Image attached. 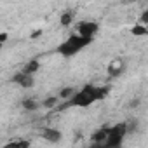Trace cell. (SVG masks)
<instances>
[{
    "label": "cell",
    "instance_id": "obj_1",
    "mask_svg": "<svg viewBox=\"0 0 148 148\" xmlns=\"http://www.w3.org/2000/svg\"><path fill=\"white\" fill-rule=\"evenodd\" d=\"M106 94H108V87L87 84L82 91H79L71 99H68L64 106H82V108H86V106L92 105L94 101H99V99L106 98Z\"/></svg>",
    "mask_w": 148,
    "mask_h": 148
},
{
    "label": "cell",
    "instance_id": "obj_2",
    "mask_svg": "<svg viewBox=\"0 0 148 148\" xmlns=\"http://www.w3.org/2000/svg\"><path fill=\"white\" fill-rule=\"evenodd\" d=\"M92 42V38H84L80 35H71L68 40H64L61 45H58V52L64 58H71V56H75L80 49L87 47L89 44Z\"/></svg>",
    "mask_w": 148,
    "mask_h": 148
},
{
    "label": "cell",
    "instance_id": "obj_3",
    "mask_svg": "<svg viewBox=\"0 0 148 148\" xmlns=\"http://www.w3.org/2000/svg\"><path fill=\"white\" fill-rule=\"evenodd\" d=\"M125 134H127V131H125V125H124V124L112 125L108 139H106L99 148H122V143H124Z\"/></svg>",
    "mask_w": 148,
    "mask_h": 148
},
{
    "label": "cell",
    "instance_id": "obj_4",
    "mask_svg": "<svg viewBox=\"0 0 148 148\" xmlns=\"http://www.w3.org/2000/svg\"><path fill=\"white\" fill-rule=\"evenodd\" d=\"M99 30V25L94 21H82L77 25V35L84 37V38H92Z\"/></svg>",
    "mask_w": 148,
    "mask_h": 148
},
{
    "label": "cell",
    "instance_id": "obj_5",
    "mask_svg": "<svg viewBox=\"0 0 148 148\" xmlns=\"http://www.w3.org/2000/svg\"><path fill=\"white\" fill-rule=\"evenodd\" d=\"M110 129L112 127H101V129H98L92 136H91V148H99L106 139H108V136H110Z\"/></svg>",
    "mask_w": 148,
    "mask_h": 148
},
{
    "label": "cell",
    "instance_id": "obj_6",
    "mask_svg": "<svg viewBox=\"0 0 148 148\" xmlns=\"http://www.w3.org/2000/svg\"><path fill=\"white\" fill-rule=\"evenodd\" d=\"M12 82L18 84V86H21V87H25V89H28V87L33 86V77L26 75V73H23V71H19V73H16V75L12 77Z\"/></svg>",
    "mask_w": 148,
    "mask_h": 148
},
{
    "label": "cell",
    "instance_id": "obj_7",
    "mask_svg": "<svg viewBox=\"0 0 148 148\" xmlns=\"http://www.w3.org/2000/svg\"><path fill=\"white\" fill-rule=\"evenodd\" d=\"M42 138H44V139H47L49 143H59V141H61V138H63V134H61L58 129L45 127V129H42Z\"/></svg>",
    "mask_w": 148,
    "mask_h": 148
},
{
    "label": "cell",
    "instance_id": "obj_8",
    "mask_svg": "<svg viewBox=\"0 0 148 148\" xmlns=\"http://www.w3.org/2000/svg\"><path fill=\"white\" fill-rule=\"evenodd\" d=\"M124 70H125V64H124V61H122L120 58L113 59V61L108 64V73H110V77H119Z\"/></svg>",
    "mask_w": 148,
    "mask_h": 148
},
{
    "label": "cell",
    "instance_id": "obj_9",
    "mask_svg": "<svg viewBox=\"0 0 148 148\" xmlns=\"http://www.w3.org/2000/svg\"><path fill=\"white\" fill-rule=\"evenodd\" d=\"M40 68V63H38V59H32V61H28L25 66H23V73H26V75H33V73L37 71Z\"/></svg>",
    "mask_w": 148,
    "mask_h": 148
},
{
    "label": "cell",
    "instance_id": "obj_10",
    "mask_svg": "<svg viewBox=\"0 0 148 148\" xmlns=\"http://www.w3.org/2000/svg\"><path fill=\"white\" fill-rule=\"evenodd\" d=\"M71 21H73V11H64V12L61 14V18H59L61 26H70Z\"/></svg>",
    "mask_w": 148,
    "mask_h": 148
},
{
    "label": "cell",
    "instance_id": "obj_11",
    "mask_svg": "<svg viewBox=\"0 0 148 148\" xmlns=\"http://www.w3.org/2000/svg\"><path fill=\"white\" fill-rule=\"evenodd\" d=\"M131 33H132V35H139V37H141V35H148V26H143V25L138 23V25H134V26L131 28Z\"/></svg>",
    "mask_w": 148,
    "mask_h": 148
},
{
    "label": "cell",
    "instance_id": "obj_12",
    "mask_svg": "<svg viewBox=\"0 0 148 148\" xmlns=\"http://www.w3.org/2000/svg\"><path fill=\"white\" fill-rule=\"evenodd\" d=\"M23 108H25V110H28V112H35V110L38 108V103H37L35 99L28 98V99H25V101H23Z\"/></svg>",
    "mask_w": 148,
    "mask_h": 148
},
{
    "label": "cell",
    "instance_id": "obj_13",
    "mask_svg": "<svg viewBox=\"0 0 148 148\" xmlns=\"http://www.w3.org/2000/svg\"><path fill=\"white\" fill-rule=\"evenodd\" d=\"M75 94H77V92H75V89H73V87H64V89L59 92V98H61V99H71Z\"/></svg>",
    "mask_w": 148,
    "mask_h": 148
},
{
    "label": "cell",
    "instance_id": "obj_14",
    "mask_svg": "<svg viewBox=\"0 0 148 148\" xmlns=\"http://www.w3.org/2000/svg\"><path fill=\"white\" fill-rule=\"evenodd\" d=\"M56 103H58V98H47L42 105H44L45 108H52V106H56Z\"/></svg>",
    "mask_w": 148,
    "mask_h": 148
},
{
    "label": "cell",
    "instance_id": "obj_15",
    "mask_svg": "<svg viewBox=\"0 0 148 148\" xmlns=\"http://www.w3.org/2000/svg\"><path fill=\"white\" fill-rule=\"evenodd\" d=\"M2 148H23V145H21V141H11V143L4 145Z\"/></svg>",
    "mask_w": 148,
    "mask_h": 148
},
{
    "label": "cell",
    "instance_id": "obj_16",
    "mask_svg": "<svg viewBox=\"0 0 148 148\" xmlns=\"http://www.w3.org/2000/svg\"><path fill=\"white\" fill-rule=\"evenodd\" d=\"M139 25H143V26L148 25V11H145V12L141 14V18H139Z\"/></svg>",
    "mask_w": 148,
    "mask_h": 148
},
{
    "label": "cell",
    "instance_id": "obj_17",
    "mask_svg": "<svg viewBox=\"0 0 148 148\" xmlns=\"http://www.w3.org/2000/svg\"><path fill=\"white\" fill-rule=\"evenodd\" d=\"M7 37H9V35H7L5 32H2V33H0V42H2V44H4V42H7Z\"/></svg>",
    "mask_w": 148,
    "mask_h": 148
},
{
    "label": "cell",
    "instance_id": "obj_18",
    "mask_svg": "<svg viewBox=\"0 0 148 148\" xmlns=\"http://www.w3.org/2000/svg\"><path fill=\"white\" fill-rule=\"evenodd\" d=\"M139 105V99H134V101H131V106H138Z\"/></svg>",
    "mask_w": 148,
    "mask_h": 148
},
{
    "label": "cell",
    "instance_id": "obj_19",
    "mask_svg": "<svg viewBox=\"0 0 148 148\" xmlns=\"http://www.w3.org/2000/svg\"><path fill=\"white\" fill-rule=\"evenodd\" d=\"M40 33H42V30H38V32H35V33H33V35H32V37H33V38H37V37H38V35H40Z\"/></svg>",
    "mask_w": 148,
    "mask_h": 148
}]
</instances>
